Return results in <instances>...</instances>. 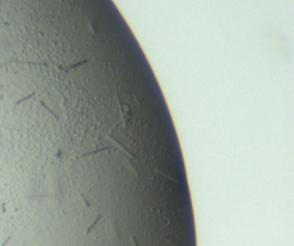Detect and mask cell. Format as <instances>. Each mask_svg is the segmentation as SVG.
<instances>
[{
    "label": "cell",
    "mask_w": 294,
    "mask_h": 246,
    "mask_svg": "<svg viewBox=\"0 0 294 246\" xmlns=\"http://www.w3.org/2000/svg\"><path fill=\"white\" fill-rule=\"evenodd\" d=\"M9 240H11V236H8V237L6 238V240H5L4 243H2V245H1V246H6V245H7V243H8Z\"/></svg>",
    "instance_id": "1"
}]
</instances>
